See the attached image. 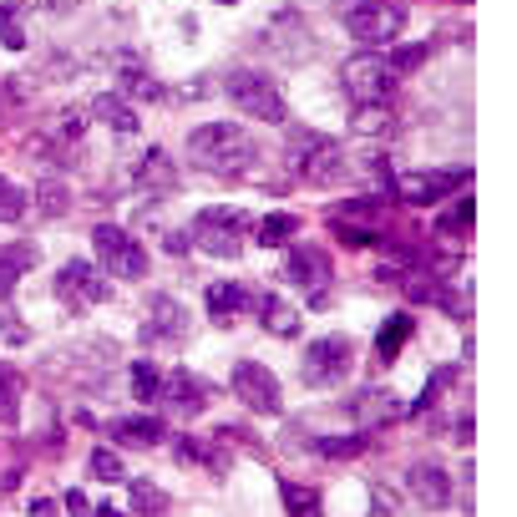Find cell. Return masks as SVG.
I'll return each instance as SVG.
<instances>
[{"instance_id": "cell-29", "label": "cell", "mask_w": 517, "mask_h": 517, "mask_svg": "<svg viewBox=\"0 0 517 517\" xmlns=\"http://www.w3.org/2000/svg\"><path fill=\"white\" fill-rule=\"evenodd\" d=\"M158 386H163V371H158L153 360H137V365H132V396H137L142 406H153V401H158Z\"/></svg>"}, {"instance_id": "cell-2", "label": "cell", "mask_w": 517, "mask_h": 517, "mask_svg": "<svg viewBox=\"0 0 517 517\" xmlns=\"http://www.w3.org/2000/svg\"><path fill=\"white\" fill-rule=\"evenodd\" d=\"M224 92L254 117V122H269V127H289V102L279 92V82L269 71H254V66H234L224 77Z\"/></svg>"}, {"instance_id": "cell-37", "label": "cell", "mask_w": 517, "mask_h": 517, "mask_svg": "<svg viewBox=\"0 0 517 517\" xmlns=\"http://www.w3.org/2000/svg\"><path fill=\"white\" fill-rule=\"evenodd\" d=\"M92 477H97V482H122V457H117L112 447H97V452H92Z\"/></svg>"}, {"instance_id": "cell-38", "label": "cell", "mask_w": 517, "mask_h": 517, "mask_svg": "<svg viewBox=\"0 0 517 517\" xmlns=\"http://www.w3.org/2000/svg\"><path fill=\"white\" fill-rule=\"evenodd\" d=\"M436 51V41H421V46H401L396 56H391V71H396V77H401V71H416L426 56Z\"/></svg>"}, {"instance_id": "cell-44", "label": "cell", "mask_w": 517, "mask_h": 517, "mask_svg": "<svg viewBox=\"0 0 517 517\" xmlns=\"http://www.w3.org/2000/svg\"><path fill=\"white\" fill-rule=\"evenodd\" d=\"M457 447H472V411H462L457 421Z\"/></svg>"}, {"instance_id": "cell-20", "label": "cell", "mask_w": 517, "mask_h": 517, "mask_svg": "<svg viewBox=\"0 0 517 517\" xmlns=\"http://www.w3.org/2000/svg\"><path fill=\"white\" fill-rule=\"evenodd\" d=\"M254 305V294H249V284H208V315L224 325L229 315H239V310H249Z\"/></svg>"}, {"instance_id": "cell-12", "label": "cell", "mask_w": 517, "mask_h": 517, "mask_svg": "<svg viewBox=\"0 0 517 517\" xmlns=\"http://www.w3.org/2000/svg\"><path fill=\"white\" fill-rule=\"evenodd\" d=\"M284 274H289V284H300V289H325L330 284V274H335V264H330V254H325V244H294L289 249V259H284Z\"/></svg>"}, {"instance_id": "cell-39", "label": "cell", "mask_w": 517, "mask_h": 517, "mask_svg": "<svg viewBox=\"0 0 517 517\" xmlns=\"http://www.w3.org/2000/svg\"><path fill=\"white\" fill-rule=\"evenodd\" d=\"M0 340H6V345H26L31 340V330L21 325L16 310H6V300H0Z\"/></svg>"}, {"instance_id": "cell-16", "label": "cell", "mask_w": 517, "mask_h": 517, "mask_svg": "<svg viewBox=\"0 0 517 517\" xmlns=\"http://www.w3.org/2000/svg\"><path fill=\"white\" fill-rule=\"evenodd\" d=\"M132 183H137L142 193H173V188H178V163L163 153V147H147L142 163H137V173H132Z\"/></svg>"}, {"instance_id": "cell-31", "label": "cell", "mask_w": 517, "mask_h": 517, "mask_svg": "<svg viewBox=\"0 0 517 517\" xmlns=\"http://www.w3.org/2000/svg\"><path fill=\"white\" fill-rule=\"evenodd\" d=\"M315 452H320V457H330V462L355 457V452H365V431H355V436H320V441H315Z\"/></svg>"}, {"instance_id": "cell-49", "label": "cell", "mask_w": 517, "mask_h": 517, "mask_svg": "<svg viewBox=\"0 0 517 517\" xmlns=\"http://www.w3.org/2000/svg\"><path fill=\"white\" fill-rule=\"evenodd\" d=\"M0 300H11V294H0Z\"/></svg>"}, {"instance_id": "cell-26", "label": "cell", "mask_w": 517, "mask_h": 517, "mask_svg": "<svg viewBox=\"0 0 517 517\" xmlns=\"http://www.w3.org/2000/svg\"><path fill=\"white\" fill-rule=\"evenodd\" d=\"M0 421L6 426L21 421V371L16 365H0Z\"/></svg>"}, {"instance_id": "cell-42", "label": "cell", "mask_w": 517, "mask_h": 517, "mask_svg": "<svg viewBox=\"0 0 517 517\" xmlns=\"http://www.w3.org/2000/svg\"><path fill=\"white\" fill-rule=\"evenodd\" d=\"M16 274H21V269L11 264V254H6V249H0V294H11V289H16Z\"/></svg>"}, {"instance_id": "cell-24", "label": "cell", "mask_w": 517, "mask_h": 517, "mask_svg": "<svg viewBox=\"0 0 517 517\" xmlns=\"http://www.w3.org/2000/svg\"><path fill=\"white\" fill-rule=\"evenodd\" d=\"M411 330H416V320H411V315H391V320L381 325V340H376V355H381V360H396V355L406 350V340H411Z\"/></svg>"}, {"instance_id": "cell-4", "label": "cell", "mask_w": 517, "mask_h": 517, "mask_svg": "<svg viewBox=\"0 0 517 517\" xmlns=\"http://www.w3.org/2000/svg\"><path fill=\"white\" fill-rule=\"evenodd\" d=\"M244 234H249V218L239 208H203L193 218V244L213 259H239L244 254Z\"/></svg>"}, {"instance_id": "cell-32", "label": "cell", "mask_w": 517, "mask_h": 517, "mask_svg": "<svg viewBox=\"0 0 517 517\" xmlns=\"http://www.w3.org/2000/svg\"><path fill=\"white\" fill-rule=\"evenodd\" d=\"M36 208H41L46 218H61V213L71 208V193H66V183H56V178H46V183L36 188Z\"/></svg>"}, {"instance_id": "cell-5", "label": "cell", "mask_w": 517, "mask_h": 517, "mask_svg": "<svg viewBox=\"0 0 517 517\" xmlns=\"http://www.w3.org/2000/svg\"><path fill=\"white\" fill-rule=\"evenodd\" d=\"M345 31L365 46H386L406 31V6L401 0H365V6L345 11Z\"/></svg>"}, {"instance_id": "cell-40", "label": "cell", "mask_w": 517, "mask_h": 517, "mask_svg": "<svg viewBox=\"0 0 517 517\" xmlns=\"http://www.w3.org/2000/svg\"><path fill=\"white\" fill-rule=\"evenodd\" d=\"M447 381H452V371H436V376H431V386L416 396V406H406V416H421V411H431V401L441 396V386H447Z\"/></svg>"}, {"instance_id": "cell-18", "label": "cell", "mask_w": 517, "mask_h": 517, "mask_svg": "<svg viewBox=\"0 0 517 517\" xmlns=\"http://www.w3.org/2000/svg\"><path fill=\"white\" fill-rule=\"evenodd\" d=\"M355 416H360L365 436H371V426H396V421L406 416V406H401L391 391H365V396L355 401Z\"/></svg>"}, {"instance_id": "cell-45", "label": "cell", "mask_w": 517, "mask_h": 517, "mask_svg": "<svg viewBox=\"0 0 517 517\" xmlns=\"http://www.w3.org/2000/svg\"><path fill=\"white\" fill-rule=\"evenodd\" d=\"M31 517H56V502H46V497H36V502H31Z\"/></svg>"}, {"instance_id": "cell-30", "label": "cell", "mask_w": 517, "mask_h": 517, "mask_svg": "<svg viewBox=\"0 0 517 517\" xmlns=\"http://www.w3.org/2000/svg\"><path fill=\"white\" fill-rule=\"evenodd\" d=\"M132 507L142 517H168V492L158 482H132Z\"/></svg>"}, {"instance_id": "cell-35", "label": "cell", "mask_w": 517, "mask_h": 517, "mask_svg": "<svg viewBox=\"0 0 517 517\" xmlns=\"http://www.w3.org/2000/svg\"><path fill=\"white\" fill-rule=\"evenodd\" d=\"M269 31H274V36H300L305 26H300V21H294V16H279V21H274ZM300 41H305V36H300ZM274 51H284L289 61H305V56H310L305 46H289V41H274Z\"/></svg>"}, {"instance_id": "cell-33", "label": "cell", "mask_w": 517, "mask_h": 517, "mask_svg": "<svg viewBox=\"0 0 517 517\" xmlns=\"http://www.w3.org/2000/svg\"><path fill=\"white\" fill-rule=\"evenodd\" d=\"M21 218H26V193H21V183L0 178V224H21Z\"/></svg>"}, {"instance_id": "cell-13", "label": "cell", "mask_w": 517, "mask_h": 517, "mask_svg": "<svg viewBox=\"0 0 517 517\" xmlns=\"http://www.w3.org/2000/svg\"><path fill=\"white\" fill-rule=\"evenodd\" d=\"M406 492H411L421 507L441 512V507H452V472L441 467V462H416V467L406 472Z\"/></svg>"}, {"instance_id": "cell-3", "label": "cell", "mask_w": 517, "mask_h": 517, "mask_svg": "<svg viewBox=\"0 0 517 517\" xmlns=\"http://www.w3.org/2000/svg\"><path fill=\"white\" fill-rule=\"evenodd\" d=\"M340 82H345V92H350V102L355 107H391L396 102V71H391V61L386 56H371V51H360V56H350L345 66H340Z\"/></svg>"}, {"instance_id": "cell-25", "label": "cell", "mask_w": 517, "mask_h": 517, "mask_svg": "<svg viewBox=\"0 0 517 517\" xmlns=\"http://www.w3.org/2000/svg\"><path fill=\"white\" fill-rule=\"evenodd\" d=\"M279 497H284L289 517H320V492L305 482H279Z\"/></svg>"}, {"instance_id": "cell-9", "label": "cell", "mask_w": 517, "mask_h": 517, "mask_svg": "<svg viewBox=\"0 0 517 517\" xmlns=\"http://www.w3.org/2000/svg\"><path fill=\"white\" fill-rule=\"evenodd\" d=\"M467 178H472L467 168H457V173H401V178H391V193L411 208H426V203H441L452 188H462Z\"/></svg>"}, {"instance_id": "cell-15", "label": "cell", "mask_w": 517, "mask_h": 517, "mask_svg": "<svg viewBox=\"0 0 517 517\" xmlns=\"http://www.w3.org/2000/svg\"><path fill=\"white\" fill-rule=\"evenodd\" d=\"M350 168H345V153L335 142H310V153L300 158V178L310 188H325V183H340Z\"/></svg>"}, {"instance_id": "cell-34", "label": "cell", "mask_w": 517, "mask_h": 517, "mask_svg": "<svg viewBox=\"0 0 517 517\" xmlns=\"http://www.w3.org/2000/svg\"><path fill=\"white\" fill-rule=\"evenodd\" d=\"M0 41H6L11 51H26V31H21V6H16V0L0 6Z\"/></svg>"}, {"instance_id": "cell-23", "label": "cell", "mask_w": 517, "mask_h": 517, "mask_svg": "<svg viewBox=\"0 0 517 517\" xmlns=\"http://www.w3.org/2000/svg\"><path fill=\"white\" fill-rule=\"evenodd\" d=\"M117 87H122L132 102H163V87H158L153 77H147V71H142L137 61H127V66L117 71Z\"/></svg>"}, {"instance_id": "cell-43", "label": "cell", "mask_w": 517, "mask_h": 517, "mask_svg": "<svg viewBox=\"0 0 517 517\" xmlns=\"http://www.w3.org/2000/svg\"><path fill=\"white\" fill-rule=\"evenodd\" d=\"M66 512H71V517H92V507H87L82 492H66Z\"/></svg>"}, {"instance_id": "cell-8", "label": "cell", "mask_w": 517, "mask_h": 517, "mask_svg": "<svg viewBox=\"0 0 517 517\" xmlns=\"http://www.w3.org/2000/svg\"><path fill=\"white\" fill-rule=\"evenodd\" d=\"M56 294H61L66 305H102V300H112V284H107V274H102L97 264L71 259V264H61V274H56Z\"/></svg>"}, {"instance_id": "cell-48", "label": "cell", "mask_w": 517, "mask_h": 517, "mask_svg": "<svg viewBox=\"0 0 517 517\" xmlns=\"http://www.w3.org/2000/svg\"><path fill=\"white\" fill-rule=\"evenodd\" d=\"M218 6H234V0H218Z\"/></svg>"}, {"instance_id": "cell-14", "label": "cell", "mask_w": 517, "mask_h": 517, "mask_svg": "<svg viewBox=\"0 0 517 517\" xmlns=\"http://www.w3.org/2000/svg\"><path fill=\"white\" fill-rule=\"evenodd\" d=\"M158 401L163 406H178V411H203L208 401H213V386L203 381V376H193V371H168L163 376V386H158Z\"/></svg>"}, {"instance_id": "cell-6", "label": "cell", "mask_w": 517, "mask_h": 517, "mask_svg": "<svg viewBox=\"0 0 517 517\" xmlns=\"http://www.w3.org/2000/svg\"><path fill=\"white\" fill-rule=\"evenodd\" d=\"M92 244H97V264H102L112 279H142V274H147V254H142V244H137L127 229L97 224V229H92Z\"/></svg>"}, {"instance_id": "cell-47", "label": "cell", "mask_w": 517, "mask_h": 517, "mask_svg": "<svg viewBox=\"0 0 517 517\" xmlns=\"http://www.w3.org/2000/svg\"><path fill=\"white\" fill-rule=\"evenodd\" d=\"M92 517H122V512H117V507H97Z\"/></svg>"}, {"instance_id": "cell-46", "label": "cell", "mask_w": 517, "mask_h": 517, "mask_svg": "<svg viewBox=\"0 0 517 517\" xmlns=\"http://www.w3.org/2000/svg\"><path fill=\"white\" fill-rule=\"evenodd\" d=\"M16 6H41V0H16ZM46 6H66V0H46Z\"/></svg>"}, {"instance_id": "cell-27", "label": "cell", "mask_w": 517, "mask_h": 517, "mask_svg": "<svg viewBox=\"0 0 517 517\" xmlns=\"http://www.w3.org/2000/svg\"><path fill=\"white\" fill-rule=\"evenodd\" d=\"M350 127H355L360 137H391V132H396V117H391V107H355Z\"/></svg>"}, {"instance_id": "cell-22", "label": "cell", "mask_w": 517, "mask_h": 517, "mask_svg": "<svg viewBox=\"0 0 517 517\" xmlns=\"http://www.w3.org/2000/svg\"><path fill=\"white\" fill-rule=\"evenodd\" d=\"M472 218H477V198H457V208L436 224V239H452V244H467L472 239Z\"/></svg>"}, {"instance_id": "cell-50", "label": "cell", "mask_w": 517, "mask_h": 517, "mask_svg": "<svg viewBox=\"0 0 517 517\" xmlns=\"http://www.w3.org/2000/svg\"><path fill=\"white\" fill-rule=\"evenodd\" d=\"M457 6H467V0H457Z\"/></svg>"}, {"instance_id": "cell-7", "label": "cell", "mask_w": 517, "mask_h": 517, "mask_svg": "<svg viewBox=\"0 0 517 517\" xmlns=\"http://www.w3.org/2000/svg\"><path fill=\"white\" fill-rule=\"evenodd\" d=\"M234 396H239L249 411H259V416H274V411H284L279 376L269 371V365H259V360H239V365H234Z\"/></svg>"}, {"instance_id": "cell-21", "label": "cell", "mask_w": 517, "mask_h": 517, "mask_svg": "<svg viewBox=\"0 0 517 517\" xmlns=\"http://www.w3.org/2000/svg\"><path fill=\"white\" fill-rule=\"evenodd\" d=\"M259 310H264V330H269L274 340H294V335H300V310L284 305L279 294H264Z\"/></svg>"}, {"instance_id": "cell-10", "label": "cell", "mask_w": 517, "mask_h": 517, "mask_svg": "<svg viewBox=\"0 0 517 517\" xmlns=\"http://www.w3.org/2000/svg\"><path fill=\"white\" fill-rule=\"evenodd\" d=\"M345 371H350V340L345 335H330V340H315L310 350H305V386H335V381H345Z\"/></svg>"}, {"instance_id": "cell-28", "label": "cell", "mask_w": 517, "mask_h": 517, "mask_svg": "<svg viewBox=\"0 0 517 517\" xmlns=\"http://www.w3.org/2000/svg\"><path fill=\"white\" fill-rule=\"evenodd\" d=\"M294 234H300V218L284 213V208H279V213H269L264 224L254 229V239H259V244H269V249H279V244H284V239H294Z\"/></svg>"}, {"instance_id": "cell-17", "label": "cell", "mask_w": 517, "mask_h": 517, "mask_svg": "<svg viewBox=\"0 0 517 517\" xmlns=\"http://www.w3.org/2000/svg\"><path fill=\"white\" fill-rule=\"evenodd\" d=\"M107 436L122 441V447H163L168 426H163L158 416H122V421L107 426Z\"/></svg>"}, {"instance_id": "cell-1", "label": "cell", "mask_w": 517, "mask_h": 517, "mask_svg": "<svg viewBox=\"0 0 517 517\" xmlns=\"http://www.w3.org/2000/svg\"><path fill=\"white\" fill-rule=\"evenodd\" d=\"M188 158L218 178H239L259 163V142L239 122H203L188 132Z\"/></svg>"}, {"instance_id": "cell-19", "label": "cell", "mask_w": 517, "mask_h": 517, "mask_svg": "<svg viewBox=\"0 0 517 517\" xmlns=\"http://www.w3.org/2000/svg\"><path fill=\"white\" fill-rule=\"evenodd\" d=\"M92 117L97 122H107L112 132H122V137H132L142 122H137V112H132V102L122 97V92H102L97 102H92Z\"/></svg>"}, {"instance_id": "cell-11", "label": "cell", "mask_w": 517, "mask_h": 517, "mask_svg": "<svg viewBox=\"0 0 517 517\" xmlns=\"http://www.w3.org/2000/svg\"><path fill=\"white\" fill-rule=\"evenodd\" d=\"M142 340H147V345H158V340L178 345V340H188V310L173 300V294H153V300H147V325H142Z\"/></svg>"}, {"instance_id": "cell-41", "label": "cell", "mask_w": 517, "mask_h": 517, "mask_svg": "<svg viewBox=\"0 0 517 517\" xmlns=\"http://www.w3.org/2000/svg\"><path fill=\"white\" fill-rule=\"evenodd\" d=\"M178 462H188V467H198V462H213V452L203 447L198 436H178Z\"/></svg>"}, {"instance_id": "cell-36", "label": "cell", "mask_w": 517, "mask_h": 517, "mask_svg": "<svg viewBox=\"0 0 517 517\" xmlns=\"http://www.w3.org/2000/svg\"><path fill=\"white\" fill-rule=\"evenodd\" d=\"M330 234H335L345 249H365V244H376V234H371V229H360V224H350V218H330Z\"/></svg>"}]
</instances>
